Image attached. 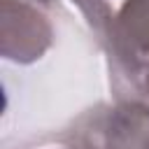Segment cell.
Wrapping results in <instances>:
<instances>
[{
    "label": "cell",
    "mask_w": 149,
    "mask_h": 149,
    "mask_svg": "<svg viewBox=\"0 0 149 149\" xmlns=\"http://www.w3.org/2000/svg\"><path fill=\"white\" fill-rule=\"evenodd\" d=\"M79 149H149V105L116 100L91 109L77 126Z\"/></svg>",
    "instance_id": "obj_1"
},
{
    "label": "cell",
    "mask_w": 149,
    "mask_h": 149,
    "mask_svg": "<svg viewBox=\"0 0 149 149\" xmlns=\"http://www.w3.org/2000/svg\"><path fill=\"white\" fill-rule=\"evenodd\" d=\"M98 42L105 47L109 81L116 91L149 61V0H123Z\"/></svg>",
    "instance_id": "obj_2"
},
{
    "label": "cell",
    "mask_w": 149,
    "mask_h": 149,
    "mask_svg": "<svg viewBox=\"0 0 149 149\" xmlns=\"http://www.w3.org/2000/svg\"><path fill=\"white\" fill-rule=\"evenodd\" d=\"M0 16L2 58L28 65L40 61L54 44L51 21L30 0H2Z\"/></svg>",
    "instance_id": "obj_3"
},
{
    "label": "cell",
    "mask_w": 149,
    "mask_h": 149,
    "mask_svg": "<svg viewBox=\"0 0 149 149\" xmlns=\"http://www.w3.org/2000/svg\"><path fill=\"white\" fill-rule=\"evenodd\" d=\"M86 19V23L93 28V33L100 37L109 23V19L114 16V7L112 2L114 0H70Z\"/></svg>",
    "instance_id": "obj_4"
},
{
    "label": "cell",
    "mask_w": 149,
    "mask_h": 149,
    "mask_svg": "<svg viewBox=\"0 0 149 149\" xmlns=\"http://www.w3.org/2000/svg\"><path fill=\"white\" fill-rule=\"evenodd\" d=\"M116 100H140L149 105V61L144 65H140L116 91H114Z\"/></svg>",
    "instance_id": "obj_5"
},
{
    "label": "cell",
    "mask_w": 149,
    "mask_h": 149,
    "mask_svg": "<svg viewBox=\"0 0 149 149\" xmlns=\"http://www.w3.org/2000/svg\"><path fill=\"white\" fill-rule=\"evenodd\" d=\"M30 2H37V5H51L54 0H30Z\"/></svg>",
    "instance_id": "obj_6"
},
{
    "label": "cell",
    "mask_w": 149,
    "mask_h": 149,
    "mask_svg": "<svg viewBox=\"0 0 149 149\" xmlns=\"http://www.w3.org/2000/svg\"><path fill=\"white\" fill-rule=\"evenodd\" d=\"M65 149H79V147H74V144H72V147H65Z\"/></svg>",
    "instance_id": "obj_7"
}]
</instances>
